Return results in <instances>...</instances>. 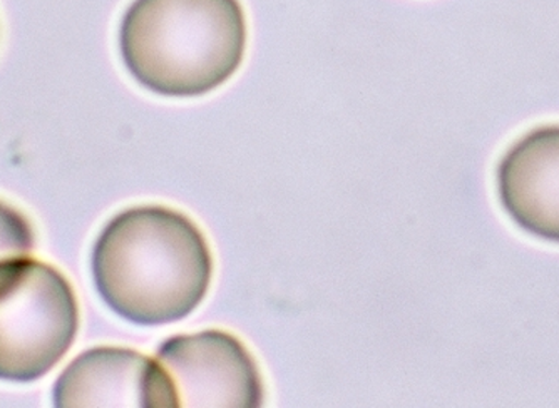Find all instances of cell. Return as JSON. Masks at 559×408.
Listing matches in <instances>:
<instances>
[{"label": "cell", "instance_id": "cell-2", "mask_svg": "<svg viewBox=\"0 0 559 408\" xmlns=\"http://www.w3.org/2000/svg\"><path fill=\"white\" fill-rule=\"evenodd\" d=\"M247 40L240 0H133L119 27L126 69L163 97L205 96L228 83Z\"/></svg>", "mask_w": 559, "mask_h": 408}, {"label": "cell", "instance_id": "cell-6", "mask_svg": "<svg viewBox=\"0 0 559 408\" xmlns=\"http://www.w3.org/2000/svg\"><path fill=\"white\" fill-rule=\"evenodd\" d=\"M496 187L502 209L521 229L559 243V124L539 125L506 151Z\"/></svg>", "mask_w": 559, "mask_h": 408}, {"label": "cell", "instance_id": "cell-7", "mask_svg": "<svg viewBox=\"0 0 559 408\" xmlns=\"http://www.w3.org/2000/svg\"><path fill=\"white\" fill-rule=\"evenodd\" d=\"M33 248L34 231L29 221L0 201V262L27 256Z\"/></svg>", "mask_w": 559, "mask_h": 408}, {"label": "cell", "instance_id": "cell-4", "mask_svg": "<svg viewBox=\"0 0 559 408\" xmlns=\"http://www.w3.org/2000/svg\"><path fill=\"white\" fill-rule=\"evenodd\" d=\"M156 360L175 385L180 407L259 408L262 372L243 341L222 329L176 335L163 341Z\"/></svg>", "mask_w": 559, "mask_h": 408}, {"label": "cell", "instance_id": "cell-5", "mask_svg": "<svg viewBox=\"0 0 559 408\" xmlns=\"http://www.w3.org/2000/svg\"><path fill=\"white\" fill-rule=\"evenodd\" d=\"M59 408H180L158 360L130 348L97 347L72 360L55 387Z\"/></svg>", "mask_w": 559, "mask_h": 408}, {"label": "cell", "instance_id": "cell-1", "mask_svg": "<svg viewBox=\"0 0 559 408\" xmlns=\"http://www.w3.org/2000/svg\"><path fill=\"white\" fill-rule=\"evenodd\" d=\"M213 256L187 215L146 204L116 215L93 250V278L109 309L143 326L181 322L212 287Z\"/></svg>", "mask_w": 559, "mask_h": 408}, {"label": "cell", "instance_id": "cell-3", "mask_svg": "<svg viewBox=\"0 0 559 408\" xmlns=\"http://www.w3.org/2000/svg\"><path fill=\"white\" fill-rule=\"evenodd\" d=\"M80 328L68 279L29 256L0 262V380L33 382L55 369Z\"/></svg>", "mask_w": 559, "mask_h": 408}]
</instances>
